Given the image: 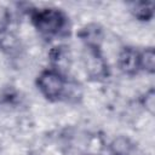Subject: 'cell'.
I'll return each mask as SVG.
<instances>
[{
	"label": "cell",
	"mask_w": 155,
	"mask_h": 155,
	"mask_svg": "<svg viewBox=\"0 0 155 155\" xmlns=\"http://www.w3.org/2000/svg\"><path fill=\"white\" fill-rule=\"evenodd\" d=\"M22 103L21 92L15 86L0 87V113H8L17 109Z\"/></svg>",
	"instance_id": "obj_10"
},
{
	"label": "cell",
	"mask_w": 155,
	"mask_h": 155,
	"mask_svg": "<svg viewBox=\"0 0 155 155\" xmlns=\"http://www.w3.org/2000/svg\"><path fill=\"white\" fill-rule=\"evenodd\" d=\"M82 155H96L94 153H91V151H87V153H85V154H82Z\"/></svg>",
	"instance_id": "obj_15"
},
{
	"label": "cell",
	"mask_w": 155,
	"mask_h": 155,
	"mask_svg": "<svg viewBox=\"0 0 155 155\" xmlns=\"http://www.w3.org/2000/svg\"><path fill=\"white\" fill-rule=\"evenodd\" d=\"M76 36L84 48H102L105 39V29L98 22H88L78 29Z\"/></svg>",
	"instance_id": "obj_6"
},
{
	"label": "cell",
	"mask_w": 155,
	"mask_h": 155,
	"mask_svg": "<svg viewBox=\"0 0 155 155\" xmlns=\"http://www.w3.org/2000/svg\"><path fill=\"white\" fill-rule=\"evenodd\" d=\"M13 23V12L12 10L4 5L0 4V29H5V28H11Z\"/></svg>",
	"instance_id": "obj_14"
},
{
	"label": "cell",
	"mask_w": 155,
	"mask_h": 155,
	"mask_svg": "<svg viewBox=\"0 0 155 155\" xmlns=\"http://www.w3.org/2000/svg\"><path fill=\"white\" fill-rule=\"evenodd\" d=\"M139 68L140 73H145L147 75L155 74V48L153 46L139 50Z\"/></svg>",
	"instance_id": "obj_12"
},
{
	"label": "cell",
	"mask_w": 155,
	"mask_h": 155,
	"mask_svg": "<svg viewBox=\"0 0 155 155\" xmlns=\"http://www.w3.org/2000/svg\"><path fill=\"white\" fill-rule=\"evenodd\" d=\"M137 149L136 142L127 134H117L107 144L109 155H132Z\"/></svg>",
	"instance_id": "obj_8"
},
{
	"label": "cell",
	"mask_w": 155,
	"mask_h": 155,
	"mask_svg": "<svg viewBox=\"0 0 155 155\" xmlns=\"http://www.w3.org/2000/svg\"><path fill=\"white\" fill-rule=\"evenodd\" d=\"M84 98V86L79 80L73 79L71 76L68 78L67 88L64 92L63 102L69 104H79Z\"/></svg>",
	"instance_id": "obj_11"
},
{
	"label": "cell",
	"mask_w": 155,
	"mask_h": 155,
	"mask_svg": "<svg viewBox=\"0 0 155 155\" xmlns=\"http://www.w3.org/2000/svg\"><path fill=\"white\" fill-rule=\"evenodd\" d=\"M138 104L139 107L148 113L149 115H154L155 113V88L154 86H150L144 92H142L138 96Z\"/></svg>",
	"instance_id": "obj_13"
},
{
	"label": "cell",
	"mask_w": 155,
	"mask_h": 155,
	"mask_svg": "<svg viewBox=\"0 0 155 155\" xmlns=\"http://www.w3.org/2000/svg\"><path fill=\"white\" fill-rule=\"evenodd\" d=\"M82 67L87 79L93 82H104L111 75V68L103 48H84Z\"/></svg>",
	"instance_id": "obj_3"
},
{
	"label": "cell",
	"mask_w": 155,
	"mask_h": 155,
	"mask_svg": "<svg viewBox=\"0 0 155 155\" xmlns=\"http://www.w3.org/2000/svg\"><path fill=\"white\" fill-rule=\"evenodd\" d=\"M116 67L121 74L134 78L140 73L139 68V48L132 45L122 46L116 54Z\"/></svg>",
	"instance_id": "obj_5"
},
{
	"label": "cell",
	"mask_w": 155,
	"mask_h": 155,
	"mask_svg": "<svg viewBox=\"0 0 155 155\" xmlns=\"http://www.w3.org/2000/svg\"><path fill=\"white\" fill-rule=\"evenodd\" d=\"M24 8L19 11L28 16L31 27L38 35L46 40H64L71 35L73 25L69 15L57 6H33L24 2Z\"/></svg>",
	"instance_id": "obj_1"
},
{
	"label": "cell",
	"mask_w": 155,
	"mask_h": 155,
	"mask_svg": "<svg viewBox=\"0 0 155 155\" xmlns=\"http://www.w3.org/2000/svg\"><path fill=\"white\" fill-rule=\"evenodd\" d=\"M69 76L63 75V74L46 67L38 73L35 80H34V84H35V87L39 91V93L47 102H51V103L63 102L64 92L67 88Z\"/></svg>",
	"instance_id": "obj_2"
},
{
	"label": "cell",
	"mask_w": 155,
	"mask_h": 155,
	"mask_svg": "<svg viewBox=\"0 0 155 155\" xmlns=\"http://www.w3.org/2000/svg\"><path fill=\"white\" fill-rule=\"evenodd\" d=\"M128 13L139 23H149L155 15V5L153 1H132L128 4Z\"/></svg>",
	"instance_id": "obj_9"
},
{
	"label": "cell",
	"mask_w": 155,
	"mask_h": 155,
	"mask_svg": "<svg viewBox=\"0 0 155 155\" xmlns=\"http://www.w3.org/2000/svg\"><path fill=\"white\" fill-rule=\"evenodd\" d=\"M0 52L10 59H18L22 57L24 45L21 36L12 28L0 29Z\"/></svg>",
	"instance_id": "obj_7"
},
{
	"label": "cell",
	"mask_w": 155,
	"mask_h": 155,
	"mask_svg": "<svg viewBox=\"0 0 155 155\" xmlns=\"http://www.w3.org/2000/svg\"><path fill=\"white\" fill-rule=\"evenodd\" d=\"M47 62L48 68L69 76V73L74 63L73 51L70 46L64 42L52 45L47 51Z\"/></svg>",
	"instance_id": "obj_4"
}]
</instances>
